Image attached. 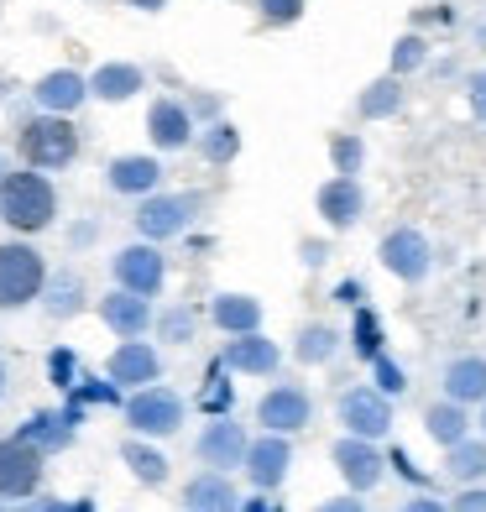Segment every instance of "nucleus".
Listing matches in <instances>:
<instances>
[{
	"mask_svg": "<svg viewBox=\"0 0 486 512\" xmlns=\"http://www.w3.org/2000/svg\"><path fill=\"white\" fill-rule=\"evenodd\" d=\"M309 418H314V398L298 382H277L257 403V424L267 434H298V429H309Z\"/></svg>",
	"mask_w": 486,
	"mask_h": 512,
	"instance_id": "6",
	"label": "nucleus"
},
{
	"mask_svg": "<svg viewBox=\"0 0 486 512\" xmlns=\"http://www.w3.org/2000/svg\"><path fill=\"white\" fill-rule=\"evenodd\" d=\"M387 471H398L403 481H413V486H429V476L419 471V465H413V455L408 450H387Z\"/></svg>",
	"mask_w": 486,
	"mask_h": 512,
	"instance_id": "41",
	"label": "nucleus"
},
{
	"mask_svg": "<svg viewBox=\"0 0 486 512\" xmlns=\"http://www.w3.org/2000/svg\"><path fill=\"white\" fill-rule=\"evenodd\" d=\"M48 288V267L42 251H32L27 241H6L0 246V309H21Z\"/></svg>",
	"mask_w": 486,
	"mask_h": 512,
	"instance_id": "3",
	"label": "nucleus"
},
{
	"mask_svg": "<svg viewBox=\"0 0 486 512\" xmlns=\"http://www.w3.org/2000/svg\"><path fill=\"white\" fill-rule=\"evenodd\" d=\"M288 465H293V445H288V434H262V439H251V450H246V476L257 492H277V486L288 481Z\"/></svg>",
	"mask_w": 486,
	"mask_h": 512,
	"instance_id": "11",
	"label": "nucleus"
},
{
	"mask_svg": "<svg viewBox=\"0 0 486 512\" xmlns=\"http://www.w3.org/2000/svg\"><path fill=\"white\" fill-rule=\"evenodd\" d=\"M194 309H168L162 314V340H173V345H189L194 340Z\"/></svg>",
	"mask_w": 486,
	"mask_h": 512,
	"instance_id": "38",
	"label": "nucleus"
},
{
	"mask_svg": "<svg viewBox=\"0 0 486 512\" xmlns=\"http://www.w3.org/2000/svg\"><path fill=\"white\" fill-rule=\"evenodd\" d=\"M105 183L115 194H157V183H162V168H157V157H115L110 168H105Z\"/></svg>",
	"mask_w": 486,
	"mask_h": 512,
	"instance_id": "22",
	"label": "nucleus"
},
{
	"mask_svg": "<svg viewBox=\"0 0 486 512\" xmlns=\"http://www.w3.org/2000/svg\"><path fill=\"white\" fill-rule=\"evenodd\" d=\"M74 429H79V424H74V418H68V408H63V413H32L27 424L16 429V439H27L32 450L53 455V450H63L68 439H74Z\"/></svg>",
	"mask_w": 486,
	"mask_h": 512,
	"instance_id": "24",
	"label": "nucleus"
},
{
	"mask_svg": "<svg viewBox=\"0 0 486 512\" xmlns=\"http://www.w3.org/2000/svg\"><path fill=\"white\" fill-rule=\"evenodd\" d=\"M304 6H309V0H257L262 21H272V27H293V21L304 16Z\"/></svg>",
	"mask_w": 486,
	"mask_h": 512,
	"instance_id": "39",
	"label": "nucleus"
},
{
	"mask_svg": "<svg viewBox=\"0 0 486 512\" xmlns=\"http://www.w3.org/2000/svg\"><path fill=\"white\" fill-rule=\"evenodd\" d=\"M466 95H471V115H476V121H486V74H471Z\"/></svg>",
	"mask_w": 486,
	"mask_h": 512,
	"instance_id": "45",
	"label": "nucleus"
},
{
	"mask_svg": "<svg viewBox=\"0 0 486 512\" xmlns=\"http://www.w3.org/2000/svg\"><path fill=\"white\" fill-rule=\"evenodd\" d=\"M330 157H335V173H340V178H356L361 162H366L361 136H335V142H330Z\"/></svg>",
	"mask_w": 486,
	"mask_h": 512,
	"instance_id": "34",
	"label": "nucleus"
},
{
	"mask_svg": "<svg viewBox=\"0 0 486 512\" xmlns=\"http://www.w3.org/2000/svg\"><path fill=\"white\" fill-rule=\"evenodd\" d=\"M121 460L131 465V476L147 481V486H162V481H168V455L152 450V445H142V439H131V445L121 450Z\"/></svg>",
	"mask_w": 486,
	"mask_h": 512,
	"instance_id": "30",
	"label": "nucleus"
},
{
	"mask_svg": "<svg viewBox=\"0 0 486 512\" xmlns=\"http://www.w3.org/2000/svg\"><path fill=\"white\" fill-rule=\"evenodd\" d=\"M115 283L126 293H142V298H157L162 283H168V262H162L157 241H136L126 251H115Z\"/></svg>",
	"mask_w": 486,
	"mask_h": 512,
	"instance_id": "8",
	"label": "nucleus"
},
{
	"mask_svg": "<svg viewBox=\"0 0 486 512\" xmlns=\"http://www.w3.org/2000/svg\"><path fill=\"white\" fill-rule=\"evenodd\" d=\"M236 507H241V497L225 481V471H204L183 486V512H236Z\"/></svg>",
	"mask_w": 486,
	"mask_h": 512,
	"instance_id": "20",
	"label": "nucleus"
},
{
	"mask_svg": "<svg viewBox=\"0 0 486 512\" xmlns=\"http://www.w3.org/2000/svg\"><path fill=\"white\" fill-rule=\"evenodd\" d=\"M0 512H6V507H0Z\"/></svg>",
	"mask_w": 486,
	"mask_h": 512,
	"instance_id": "53",
	"label": "nucleus"
},
{
	"mask_svg": "<svg viewBox=\"0 0 486 512\" xmlns=\"http://www.w3.org/2000/svg\"><path fill=\"white\" fill-rule=\"evenodd\" d=\"M246 450H251V439L230 413L215 418V424L199 434V460L210 465V471H236V465H246Z\"/></svg>",
	"mask_w": 486,
	"mask_h": 512,
	"instance_id": "14",
	"label": "nucleus"
},
{
	"mask_svg": "<svg viewBox=\"0 0 486 512\" xmlns=\"http://www.w3.org/2000/svg\"><path fill=\"white\" fill-rule=\"evenodd\" d=\"M210 319L220 324L225 335H257V330H262V304H257L251 293H220L215 309H210Z\"/></svg>",
	"mask_w": 486,
	"mask_h": 512,
	"instance_id": "25",
	"label": "nucleus"
},
{
	"mask_svg": "<svg viewBox=\"0 0 486 512\" xmlns=\"http://www.w3.org/2000/svg\"><path fill=\"white\" fill-rule=\"evenodd\" d=\"M147 136H152L162 152H178V147H189V136H194V115L183 110L178 100H152V110H147Z\"/></svg>",
	"mask_w": 486,
	"mask_h": 512,
	"instance_id": "19",
	"label": "nucleus"
},
{
	"mask_svg": "<svg viewBox=\"0 0 486 512\" xmlns=\"http://www.w3.org/2000/svg\"><path fill=\"white\" fill-rule=\"evenodd\" d=\"M126 418H131V429L136 434H178L183 429V398L168 387H142L136 398L126 403Z\"/></svg>",
	"mask_w": 486,
	"mask_h": 512,
	"instance_id": "9",
	"label": "nucleus"
},
{
	"mask_svg": "<svg viewBox=\"0 0 486 512\" xmlns=\"http://www.w3.org/2000/svg\"><path fill=\"white\" fill-rule=\"evenodd\" d=\"M445 398L450 403H486V356H455L445 366Z\"/></svg>",
	"mask_w": 486,
	"mask_h": 512,
	"instance_id": "23",
	"label": "nucleus"
},
{
	"mask_svg": "<svg viewBox=\"0 0 486 512\" xmlns=\"http://www.w3.org/2000/svg\"><path fill=\"white\" fill-rule=\"evenodd\" d=\"M351 345H356V356L361 361H377L382 356V319H377V309H356V319H351Z\"/></svg>",
	"mask_w": 486,
	"mask_h": 512,
	"instance_id": "31",
	"label": "nucleus"
},
{
	"mask_svg": "<svg viewBox=\"0 0 486 512\" xmlns=\"http://www.w3.org/2000/svg\"><path fill=\"white\" fill-rule=\"evenodd\" d=\"M68 398H74L79 408H84V403H121V387H115L110 377H105V382H79Z\"/></svg>",
	"mask_w": 486,
	"mask_h": 512,
	"instance_id": "40",
	"label": "nucleus"
},
{
	"mask_svg": "<svg viewBox=\"0 0 486 512\" xmlns=\"http://www.w3.org/2000/svg\"><path fill=\"white\" fill-rule=\"evenodd\" d=\"M48 377H53V387L74 392V387H79V356H74V351H63V345H58V351L48 356Z\"/></svg>",
	"mask_w": 486,
	"mask_h": 512,
	"instance_id": "36",
	"label": "nucleus"
},
{
	"mask_svg": "<svg viewBox=\"0 0 486 512\" xmlns=\"http://www.w3.org/2000/svg\"><path fill=\"white\" fill-rule=\"evenodd\" d=\"M241 152V136H236V126H210V136H204V157H210V162H230V157H236Z\"/></svg>",
	"mask_w": 486,
	"mask_h": 512,
	"instance_id": "35",
	"label": "nucleus"
},
{
	"mask_svg": "<svg viewBox=\"0 0 486 512\" xmlns=\"http://www.w3.org/2000/svg\"><path fill=\"white\" fill-rule=\"evenodd\" d=\"M398 512H450L445 502H439V497H429V492H419V497H408Z\"/></svg>",
	"mask_w": 486,
	"mask_h": 512,
	"instance_id": "46",
	"label": "nucleus"
},
{
	"mask_svg": "<svg viewBox=\"0 0 486 512\" xmlns=\"http://www.w3.org/2000/svg\"><path fill=\"white\" fill-rule=\"evenodd\" d=\"M37 512H95V502H42Z\"/></svg>",
	"mask_w": 486,
	"mask_h": 512,
	"instance_id": "48",
	"label": "nucleus"
},
{
	"mask_svg": "<svg viewBox=\"0 0 486 512\" xmlns=\"http://www.w3.org/2000/svg\"><path fill=\"white\" fill-rule=\"evenodd\" d=\"M445 476L460 486H481L486 481V439H460L455 450H445Z\"/></svg>",
	"mask_w": 486,
	"mask_h": 512,
	"instance_id": "27",
	"label": "nucleus"
},
{
	"mask_svg": "<svg viewBox=\"0 0 486 512\" xmlns=\"http://www.w3.org/2000/svg\"><path fill=\"white\" fill-rule=\"evenodd\" d=\"M100 319H105L121 340H142V335H147V324H152V304H147L142 293L115 288V293L100 298Z\"/></svg>",
	"mask_w": 486,
	"mask_h": 512,
	"instance_id": "17",
	"label": "nucleus"
},
{
	"mask_svg": "<svg viewBox=\"0 0 486 512\" xmlns=\"http://www.w3.org/2000/svg\"><path fill=\"white\" fill-rule=\"evenodd\" d=\"M377 256H382V267L398 277V283H424L429 267H434V246H429L424 230H413V225L387 230L382 246H377Z\"/></svg>",
	"mask_w": 486,
	"mask_h": 512,
	"instance_id": "4",
	"label": "nucleus"
},
{
	"mask_svg": "<svg viewBox=\"0 0 486 512\" xmlns=\"http://www.w3.org/2000/svg\"><path fill=\"white\" fill-rule=\"evenodd\" d=\"M450 512H486V481L481 486H460V497L450 502Z\"/></svg>",
	"mask_w": 486,
	"mask_h": 512,
	"instance_id": "43",
	"label": "nucleus"
},
{
	"mask_svg": "<svg viewBox=\"0 0 486 512\" xmlns=\"http://www.w3.org/2000/svg\"><path fill=\"white\" fill-rule=\"evenodd\" d=\"M314 209H319V220L330 225V230H351V225L366 215V194H361L356 178H340V173H335L330 183H319Z\"/></svg>",
	"mask_w": 486,
	"mask_h": 512,
	"instance_id": "15",
	"label": "nucleus"
},
{
	"mask_svg": "<svg viewBox=\"0 0 486 512\" xmlns=\"http://www.w3.org/2000/svg\"><path fill=\"white\" fill-rule=\"evenodd\" d=\"M136 11H157V6H168V0H131Z\"/></svg>",
	"mask_w": 486,
	"mask_h": 512,
	"instance_id": "50",
	"label": "nucleus"
},
{
	"mask_svg": "<svg viewBox=\"0 0 486 512\" xmlns=\"http://www.w3.org/2000/svg\"><path fill=\"white\" fill-rule=\"evenodd\" d=\"M142 84H147V74H142L136 63H100L95 79H89V95H100L105 105H121V100H131Z\"/></svg>",
	"mask_w": 486,
	"mask_h": 512,
	"instance_id": "26",
	"label": "nucleus"
},
{
	"mask_svg": "<svg viewBox=\"0 0 486 512\" xmlns=\"http://www.w3.org/2000/svg\"><path fill=\"white\" fill-rule=\"evenodd\" d=\"M241 512H283V507H272L267 497H251V502H241Z\"/></svg>",
	"mask_w": 486,
	"mask_h": 512,
	"instance_id": "49",
	"label": "nucleus"
},
{
	"mask_svg": "<svg viewBox=\"0 0 486 512\" xmlns=\"http://www.w3.org/2000/svg\"><path fill=\"white\" fill-rule=\"evenodd\" d=\"M0 392H6V366H0Z\"/></svg>",
	"mask_w": 486,
	"mask_h": 512,
	"instance_id": "52",
	"label": "nucleus"
},
{
	"mask_svg": "<svg viewBox=\"0 0 486 512\" xmlns=\"http://www.w3.org/2000/svg\"><path fill=\"white\" fill-rule=\"evenodd\" d=\"M361 298H366V293H361L356 277H345V283L335 288V304H351V309H361Z\"/></svg>",
	"mask_w": 486,
	"mask_h": 512,
	"instance_id": "47",
	"label": "nucleus"
},
{
	"mask_svg": "<svg viewBox=\"0 0 486 512\" xmlns=\"http://www.w3.org/2000/svg\"><path fill=\"white\" fill-rule=\"evenodd\" d=\"M372 387L382 392V398H403V392H408V371L382 351V356L372 361Z\"/></svg>",
	"mask_w": 486,
	"mask_h": 512,
	"instance_id": "32",
	"label": "nucleus"
},
{
	"mask_svg": "<svg viewBox=\"0 0 486 512\" xmlns=\"http://www.w3.org/2000/svg\"><path fill=\"white\" fill-rule=\"evenodd\" d=\"M330 460H335V471L345 476V486H351V492H361V497L372 492V486H382V476H387V455L377 450V439L345 434V439H335Z\"/></svg>",
	"mask_w": 486,
	"mask_h": 512,
	"instance_id": "5",
	"label": "nucleus"
},
{
	"mask_svg": "<svg viewBox=\"0 0 486 512\" xmlns=\"http://www.w3.org/2000/svg\"><path fill=\"white\" fill-rule=\"evenodd\" d=\"M277 361H283V351H277V340H267L262 330L257 335H230L225 356H220V366L246 371V377H272Z\"/></svg>",
	"mask_w": 486,
	"mask_h": 512,
	"instance_id": "16",
	"label": "nucleus"
},
{
	"mask_svg": "<svg viewBox=\"0 0 486 512\" xmlns=\"http://www.w3.org/2000/svg\"><path fill=\"white\" fill-rule=\"evenodd\" d=\"M189 220H194V199H183V194H147L142 209H136V230H142V241H168Z\"/></svg>",
	"mask_w": 486,
	"mask_h": 512,
	"instance_id": "12",
	"label": "nucleus"
},
{
	"mask_svg": "<svg viewBox=\"0 0 486 512\" xmlns=\"http://www.w3.org/2000/svg\"><path fill=\"white\" fill-rule=\"evenodd\" d=\"M356 110H361V121H387V115H398V110H403V79L387 74V79H377L372 89H361Z\"/></svg>",
	"mask_w": 486,
	"mask_h": 512,
	"instance_id": "28",
	"label": "nucleus"
},
{
	"mask_svg": "<svg viewBox=\"0 0 486 512\" xmlns=\"http://www.w3.org/2000/svg\"><path fill=\"white\" fill-rule=\"evenodd\" d=\"M79 293H84V283H79L74 272H63L58 283H53V298H48V309H53V314H74V309H79Z\"/></svg>",
	"mask_w": 486,
	"mask_h": 512,
	"instance_id": "37",
	"label": "nucleus"
},
{
	"mask_svg": "<svg viewBox=\"0 0 486 512\" xmlns=\"http://www.w3.org/2000/svg\"><path fill=\"white\" fill-rule=\"evenodd\" d=\"M340 351V335L330 330V324H304V330H298V345H293V356L304 361V366H324Z\"/></svg>",
	"mask_w": 486,
	"mask_h": 512,
	"instance_id": "29",
	"label": "nucleus"
},
{
	"mask_svg": "<svg viewBox=\"0 0 486 512\" xmlns=\"http://www.w3.org/2000/svg\"><path fill=\"white\" fill-rule=\"evenodd\" d=\"M42 486V450H32L27 439H0V497H32Z\"/></svg>",
	"mask_w": 486,
	"mask_h": 512,
	"instance_id": "10",
	"label": "nucleus"
},
{
	"mask_svg": "<svg viewBox=\"0 0 486 512\" xmlns=\"http://www.w3.org/2000/svg\"><path fill=\"white\" fill-rule=\"evenodd\" d=\"M210 382H215V387L204 392V408H210L215 418H225V413H230V387L220 382V361H215V371H210Z\"/></svg>",
	"mask_w": 486,
	"mask_h": 512,
	"instance_id": "42",
	"label": "nucleus"
},
{
	"mask_svg": "<svg viewBox=\"0 0 486 512\" xmlns=\"http://www.w3.org/2000/svg\"><path fill=\"white\" fill-rule=\"evenodd\" d=\"M21 157L27 168L37 173H53V168H68L79 157V131L68 115H37V121L21 126Z\"/></svg>",
	"mask_w": 486,
	"mask_h": 512,
	"instance_id": "2",
	"label": "nucleus"
},
{
	"mask_svg": "<svg viewBox=\"0 0 486 512\" xmlns=\"http://www.w3.org/2000/svg\"><path fill=\"white\" fill-rule=\"evenodd\" d=\"M424 434L434 439L439 450H455L460 439H471V413L466 403H450V398H439L424 408Z\"/></svg>",
	"mask_w": 486,
	"mask_h": 512,
	"instance_id": "21",
	"label": "nucleus"
},
{
	"mask_svg": "<svg viewBox=\"0 0 486 512\" xmlns=\"http://www.w3.org/2000/svg\"><path fill=\"white\" fill-rule=\"evenodd\" d=\"M314 512H366L361 492H345V497H330V502H319Z\"/></svg>",
	"mask_w": 486,
	"mask_h": 512,
	"instance_id": "44",
	"label": "nucleus"
},
{
	"mask_svg": "<svg viewBox=\"0 0 486 512\" xmlns=\"http://www.w3.org/2000/svg\"><path fill=\"white\" fill-rule=\"evenodd\" d=\"M429 63V42L419 37V32H408V37H398V48H392V74H413V68H424Z\"/></svg>",
	"mask_w": 486,
	"mask_h": 512,
	"instance_id": "33",
	"label": "nucleus"
},
{
	"mask_svg": "<svg viewBox=\"0 0 486 512\" xmlns=\"http://www.w3.org/2000/svg\"><path fill=\"white\" fill-rule=\"evenodd\" d=\"M340 424L345 434H356V439H382L392 429V398H382L377 387H351V392H340Z\"/></svg>",
	"mask_w": 486,
	"mask_h": 512,
	"instance_id": "7",
	"label": "nucleus"
},
{
	"mask_svg": "<svg viewBox=\"0 0 486 512\" xmlns=\"http://www.w3.org/2000/svg\"><path fill=\"white\" fill-rule=\"evenodd\" d=\"M476 424H481V439H486V403H481V418H476Z\"/></svg>",
	"mask_w": 486,
	"mask_h": 512,
	"instance_id": "51",
	"label": "nucleus"
},
{
	"mask_svg": "<svg viewBox=\"0 0 486 512\" xmlns=\"http://www.w3.org/2000/svg\"><path fill=\"white\" fill-rule=\"evenodd\" d=\"M58 215V194L42 173H0V220L21 236L48 230Z\"/></svg>",
	"mask_w": 486,
	"mask_h": 512,
	"instance_id": "1",
	"label": "nucleus"
},
{
	"mask_svg": "<svg viewBox=\"0 0 486 512\" xmlns=\"http://www.w3.org/2000/svg\"><path fill=\"white\" fill-rule=\"evenodd\" d=\"M105 377L115 382V387H157V377H162V361H157V351L147 340H121L115 345V356H110V366H105Z\"/></svg>",
	"mask_w": 486,
	"mask_h": 512,
	"instance_id": "13",
	"label": "nucleus"
},
{
	"mask_svg": "<svg viewBox=\"0 0 486 512\" xmlns=\"http://www.w3.org/2000/svg\"><path fill=\"white\" fill-rule=\"evenodd\" d=\"M32 95H37V105L48 115H68V110H79L89 100V79H79L74 68H53V74L37 79Z\"/></svg>",
	"mask_w": 486,
	"mask_h": 512,
	"instance_id": "18",
	"label": "nucleus"
}]
</instances>
